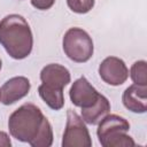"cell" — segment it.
<instances>
[{"label": "cell", "instance_id": "obj_1", "mask_svg": "<svg viewBox=\"0 0 147 147\" xmlns=\"http://www.w3.org/2000/svg\"><path fill=\"white\" fill-rule=\"evenodd\" d=\"M0 45L15 60H23L31 54L33 36L23 16L10 14L0 21Z\"/></svg>", "mask_w": 147, "mask_h": 147}, {"label": "cell", "instance_id": "obj_2", "mask_svg": "<svg viewBox=\"0 0 147 147\" xmlns=\"http://www.w3.org/2000/svg\"><path fill=\"white\" fill-rule=\"evenodd\" d=\"M46 121L47 118L39 107L33 103H24L9 116V133L16 140L30 145L38 137Z\"/></svg>", "mask_w": 147, "mask_h": 147}, {"label": "cell", "instance_id": "obj_3", "mask_svg": "<svg viewBox=\"0 0 147 147\" xmlns=\"http://www.w3.org/2000/svg\"><path fill=\"white\" fill-rule=\"evenodd\" d=\"M129 130L130 123L124 117L108 114L98 123L96 136L103 147H132L136 142L127 134Z\"/></svg>", "mask_w": 147, "mask_h": 147}, {"label": "cell", "instance_id": "obj_4", "mask_svg": "<svg viewBox=\"0 0 147 147\" xmlns=\"http://www.w3.org/2000/svg\"><path fill=\"white\" fill-rule=\"evenodd\" d=\"M62 47L64 54L76 63L87 62L94 52L92 38L80 28H70L64 33Z\"/></svg>", "mask_w": 147, "mask_h": 147}, {"label": "cell", "instance_id": "obj_5", "mask_svg": "<svg viewBox=\"0 0 147 147\" xmlns=\"http://www.w3.org/2000/svg\"><path fill=\"white\" fill-rule=\"evenodd\" d=\"M92 139L83 118L72 109L67 111V123L62 137V147H91Z\"/></svg>", "mask_w": 147, "mask_h": 147}, {"label": "cell", "instance_id": "obj_6", "mask_svg": "<svg viewBox=\"0 0 147 147\" xmlns=\"http://www.w3.org/2000/svg\"><path fill=\"white\" fill-rule=\"evenodd\" d=\"M99 75L106 84L118 86L124 84L129 78V69L122 59L108 56L100 63Z\"/></svg>", "mask_w": 147, "mask_h": 147}, {"label": "cell", "instance_id": "obj_7", "mask_svg": "<svg viewBox=\"0 0 147 147\" xmlns=\"http://www.w3.org/2000/svg\"><path fill=\"white\" fill-rule=\"evenodd\" d=\"M69 96L71 102L76 107L85 109L93 106L98 101L100 93L90 84V82L84 76H82L72 83L69 91Z\"/></svg>", "mask_w": 147, "mask_h": 147}, {"label": "cell", "instance_id": "obj_8", "mask_svg": "<svg viewBox=\"0 0 147 147\" xmlns=\"http://www.w3.org/2000/svg\"><path fill=\"white\" fill-rule=\"evenodd\" d=\"M40 80L41 85L47 88L63 91V88L70 83L71 76L65 67L57 63H51L41 69Z\"/></svg>", "mask_w": 147, "mask_h": 147}, {"label": "cell", "instance_id": "obj_9", "mask_svg": "<svg viewBox=\"0 0 147 147\" xmlns=\"http://www.w3.org/2000/svg\"><path fill=\"white\" fill-rule=\"evenodd\" d=\"M31 83L24 76H16L8 79L0 88V102L6 106L13 105L23 99L30 92Z\"/></svg>", "mask_w": 147, "mask_h": 147}, {"label": "cell", "instance_id": "obj_10", "mask_svg": "<svg viewBox=\"0 0 147 147\" xmlns=\"http://www.w3.org/2000/svg\"><path fill=\"white\" fill-rule=\"evenodd\" d=\"M123 105L126 109L136 114H144L147 110V85L133 84L129 86L122 95Z\"/></svg>", "mask_w": 147, "mask_h": 147}, {"label": "cell", "instance_id": "obj_11", "mask_svg": "<svg viewBox=\"0 0 147 147\" xmlns=\"http://www.w3.org/2000/svg\"><path fill=\"white\" fill-rule=\"evenodd\" d=\"M110 111V102L109 100L100 94L98 101L85 109H82V118L85 123L91 124V125H96L106 115H108Z\"/></svg>", "mask_w": 147, "mask_h": 147}, {"label": "cell", "instance_id": "obj_12", "mask_svg": "<svg viewBox=\"0 0 147 147\" xmlns=\"http://www.w3.org/2000/svg\"><path fill=\"white\" fill-rule=\"evenodd\" d=\"M39 96L44 100V102L53 110H60L64 106V95L63 91H55L42 86L41 84L38 86Z\"/></svg>", "mask_w": 147, "mask_h": 147}, {"label": "cell", "instance_id": "obj_13", "mask_svg": "<svg viewBox=\"0 0 147 147\" xmlns=\"http://www.w3.org/2000/svg\"><path fill=\"white\" fill-rule=\"evenodd\" d=\"M130 77L137 85H147V63L144 60L137 61L131 65Z\"/></svg>", "mask_w": 147, "mask_h": 147}, {"label": "cell", "instance_id": "obj_14", "mask_svg": "<svg viewBox=\"0 0 147 147\" xmlns=\"http://www.w3.org/2000/svg\"><path fill=\"white\" fill-rule=\"evenodd\" d=\"M53 144V129L52 125L49 123V121L47 119L42 126V129L40 130L38 137L30 144V146L32 147H49Z\"/></svg>", "mask_w": 147, "mask_h": 147}, {"label": "cell", "instance_id": "obj_15", "mask_svg": "<svg viewBox=\"0 0 147 147\" xmlns=\"http://www.w3.org/2000/svg\"><path fill=\"white\" fill-rule=\"evenodd\" d=\"M94 0H67L68 7L77 14H86L94 7Z\"/></svg>", "mask_w": 147, "mask_h": 147}, {"label": "cell", "instance_id": "obj_16", "mask_svg": "<svg viewBox=\"0 0 147 147\" xmlns=\"http://www.w3.org/2000/svg\"><path fill=\"white\" fill-rule=\"evenodd\" d=\"M30 1H31V5L39 10H47L55 2V0H30Z\"/></svg>", "mask_w": 147, "mask_h": 147}, {"label": "cell", "instance_id": "obj_17", "mask_svg": "<svg viewBox=\"0 0 147 147\" xmlns=\"http://www.w3.org/2000/svg\"><path fill=\"white\" fill-rule=\"evenodd\" d=\"M0 146H3V147H10L11 146V141H10L9 136L3 131H0Z\"/></svg>", "mask_w": 147, "mask_h": 147}, {"label": "cell", "instance_id": "obj_18", "mask_svg": "<svg viewBox=\"0 0 147 147\" xmlns=\"http://www.w3.org/2000/svg\"><path fill=\"white\" fill-rule=\"evenodd\" d=\"M1 67H2V62H1V59H0V70H1Z\"/></svg>", "mask_w": 147, "mask_h": 147}]
</instances>
